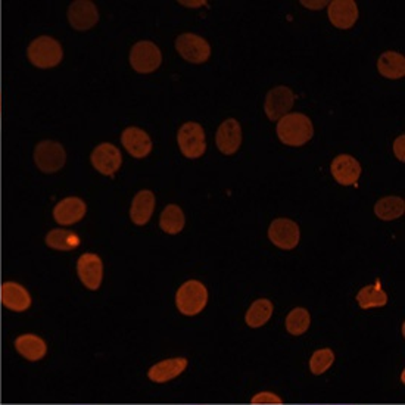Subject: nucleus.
Returning <instances> with one entry per match:
<instances>
[{"label":"nucleus","instance_id":"24","mask_svg":"<svg viewBox=\"0 0 405 405\" xmlns=\"http://www.w3.org/2000/svg\"><path fill=\"white\" fill-rule=\"evenodd\" d=\"M186 224L184 214L179 205H167L160 217V227L168 234H179Z\"/></svg>","mask_w":405,"mask_h":405},{"label":"nucleus","instance_id":"10","mask_svg":"<svg viewBox=\"0 0 405 405\" xmlns=\"http://www.w3.org/2000/svg\"><path fill=\"white\" fill-rule=\"evenodd\" d=\"M78 279L87 289L97 291L103 279V264L96 254H83L77 261Z\"/></svg>","mask_w":405,"mask_h":405},{"label":"nucleus","instance_id":"6","mask_svg":"<svg viewBox=\"0 0 405 405\" xmlns=\"http://www.w3.org/2000/svg\"><path fill=\"white\" fill-rule=\"evenodd\" d=\"M177 142H179L182 154L189 160L201 158L206 151L205 132L202 125L197 123H184L177 134Z\"/></svg>","mask_w":405,"mask_h":405},{"label":"nucleus","instance_id":"7","mask_svg":"<svg viewBox=\"0 0 405 405\" xmlns=\"http://www.w3.org/2000/svg\"><path fill=\"white\" fill-rule=\"evenodd\" d=\"M177 52L191 64H204L211 56V46L204 37L192 33H184L175 40Z\"/></svg>","mask_w":405,"mask_h":405},{"label":"nucleus","instance_id":"5","mask_svg":"<svg viewBox=\"0 0 405 405\" xmlns=\"http://www.w3.org/2000/svg\"><path fill=\"white\" fill-rule=\"evenodd\" d=\"M130 64L134 71L140 74H149L161 66L162 53L155 43L143 40L132 47Z\"/></svg>","mask_w":405,"mask_h":405},{"label":"nucleus","instance_id":"19","mask_svg":"<svg viewBox=\"0 0 405 405\" xmlns=\"http://www.w3.org/2000/svg\"><path fill=\"white\" fill-rule=\"evenodd\" d=\"M187 364H189V361L183 357L164 360L161 363L152 365V367L147 370V378L155 383L170 382L180 376V374L187 369Z\"/></svg>","mask_w":405,"mask_h":405},{"label":"nucleus","instance_id":"15","mask_svg":"<svg viewBox=\"0 0 405 405\" xmlns=\"http://www.w3.org/2000/svg\"><path fill=\"white\" fill-rule=\"evenodd\" d=\"M329 19L330 23L341 29L354 27L358 19V8L354 0H333L329 3Z\"/></svg>","mask_w":405,"mask_h":405},{"label":"nucleus","instance_id":"33","mask_svg":"<svg viewBox=\"0 0 405 405\" xmlns=\"http://www.w3.org/2000/svg\"><path fill=\"white\" fill-rule=\"evenodd\" d=\"M182 5H184V6H202V5H205V2H195V3H192V2H180Z\"/></svg>","mask_w":405,"mask_h":405},{"label":"nucleus","instance_id":"20","mask_svg":"<svg viewBox=\"0 0 405 405\" xmlns=\"http://www.w3.org/2000/svg\"><path fill=\"white\" fill-rule=\"evenodd\" d=\"M15 349L25 360L36 363L45 358V355L47 352V345L40 336L27 333L18 336L15 339Z\"/></svg>","mask_w":405,"mask_h":405},{"label":"nucleus","instance_id":"29","mask_svg":"<svg viewBox=\"0 0 405 405\" xmlns=\"http://www.w3.org/2000/svg\"><path fill=\"white\" fill-rule=\"evenodd\" d=\"M333 363H334V354L332 349L329 348L317 349L311 355L310 370L312 374H315V376H320V374L326 373L332 367Z\"/></svg>","mask_w":405,"mask_h":405},{"label":"nucleus","instance_id":"11","mask_svg":"<svg viewBox=\"0 0 405 405\" xmlns=\"http://www.w3.org/2000/svg\"><path fill=\"white\" fill-rule=\"evenodd\" d=\"M92 165L103 175H114L121 168L123 156L112 143H101L90 155Z\"/></svg>","mask_w":405,"mask_h":405},{"label":"nucleus","instance_id":"26","mask_svg":"<svg viewBox=\"0 0 405 405\" xmlns=\"http://www.w3.org/2000/svg\"><path fill=\"white\" fill-rule=\"evenodd\" d=\"M357 302L363 310L384 307L388 304V295L378 282L376 284H369L363 288L357 295Z\"/></svg>","mask_w":405,"mask_h":405},{"label":"nucleus","instance_id":"25","mask_svg":"<svg viewBox=\"0 0 405 405\" xmlns=\"http://www.w3.org/2000/svg\"><path fill=\"white\" fill-rule=\"evenodd\" d=\"M405 211V202L398 196H386L374 205V214L383 221L397 220Z\"/></svg>","mask_w":405,"mask_h":405},{"label":"nucleus","instance_id":"28","mask_svg":"<svg viewBox=\"0 0 405 405\" xmlns=\"http://www.w3.org/2000/svg\"><path fill=\"white\" fill-rule=\"evenodd\" d=\"M311 323L310 312L305 308H293L286 317V330L293 336H301L308 330Z\"/></svg>","mask_w":405,"mask_h":405},{"label":"nucleus","instance_id":"8","mask_svg":"<svg viewBox=\"0 0 405 405\" xmlns=\"http://www.w3.org/2000/svg\"><path fill=\"white\" fill-rule=\"evenodd\" d=\"M295 103V93L286 86H278L267 93L264 111L271 121H279L282 116L288 115Z\"/></svg>","mask_w":405,"mask_h":405},{"label":"nucleus","instance_id":"3","mask_svg":"<svg viewBox=\"0 0 405 405\" xmlns=\"http://www.w3.org/2000/svg\"><path fill=\"white\" fill-rule=\"evenodd\" d=\"M208 302V291L197 280L184 282L175 295V305L179 311L187 317L199 314Z\"/></svg>","mask_w":405,"mask_h":405},{"label":"nucleus","instance_id":"12","mask_svg":"<svg viewBox=\"0 0 405 405\" xmlns=\"http://www.w3.org/2000/svg\"><path fill=\"white\" fill-rule=\"evenodd\" d=\"M68 21L78 32H87L99 21L96 5L90 0H75L68 8Z\"/></svg>","mask_w":405,"mask_h":405},{"label":"nucleus","instance_id":"23","mask_svg":"<svg viewBox=\"0 0 405 405\" xmlns=\"http://www.w3.org/2000/svg\"><path fill=\"white\" fill-rule=\"evenodd\" d=\"M273 315V304L270 299H256L249 310L246 311L245 321L252 329H258L265 323H269Z\"/></svg>","mask_w":405,"mask_h":405},{"label":"nucleus","instance_id":"4","mask_svg":"<svg viewBox=\"0 0 405 405\" xmlns=\"http://www.w3.org/2000/svg\"><path fill=\"white\" fill-rule=\"evenodd\" d=\"M66 161L64 146L55 140H43L36 146L34 162L38 170L46 174H53L62 170Z\"/></svg>","mask_w":405,"mask_h":405},{"label":"nucleus","instance_id":"22","mask_svg":"<svg viewBox=\"0 0 405 405\" xmlns=\"http://www.w3.org/2000/svg\"><path fill=\"white\" fill-rule=\"evenodd\" d=\"M378 70L384 78L398 80L405 75V59L398 52H384L378 61Z\"/></svg>","mask_w":405,"mask_h":405},{"label":"nucleus","instance_id":"14","mask_svg":"<svg viewBox=\"0 0 405 405\" xmlns=\"http://www.w3.org/2000/svg\"><path fill=\"white\" fill-rule=\"evenodd\" d=\"M121 143L125 151L132 156L142 160L152 152V140L149 134L143 132L142 128L128 127L121 134Z\"/></svg>","mask_w":405,"mask_h":405},{"label":"nucleus","instance_id":"31","mask_svg":"<svg viewBox=\"0 0 405 405\" xmlns=\"http://www.w3.org/2000/svg\"><path fill=\"white\" fill-rule=\"evenodd\" d=\"M404 140H405V136L401 134V136L398 137V139L395 140V143H393L395 155H397V158H398V160H400L401 162L405 161V158H404Z\"/></svg>","mask_w":405,"mask_h":405},{"label":"nucleus","instance_id":"1","mask_svg":"<svg viewBox=\"0 0 405 405\" xmlns=\"http://www.w3.org/2000/svg\"><path fill=\"white\" fill-rule=\"evenodd\" d=\"M314 127L310 118L304 114L295 112L282 116L278 123V136L286 146H304L311 140Z\"/></svg>","mask_w":405,"mask_h":405},{"label":"nucleus","instance_id":"9","mask_svg":"<svg viewBox=\"0 0 405 405\" xmlns=\"http://www.w3.org/2000/svg\"><path fill=\"white\" fill-rule=\"evenodd\" d=\"M269 239L280 249H295L301 239L299 227L289 219H278L269 227Z\"/></svg>","mask_w":405,"mask_h":405},{"label":"nucleus","instance_id":"17","mask_svg":"<svg viewBox=\"0 0 405 405\" xmlns=\"http://www.w3.org/2000/svg\"><path fill=\"white\" fill-rule=\"evenodd\" d=\"M330 170L334 180L339 184L351 186L355 184V182L360 179L361 165L351 155H339L333 160Z\"/></svg>","mask_w":405,"mask_h":405},{"label":"nucleus","instance_id":"2","mask_svg":"<svg viewBox=\"0 0 405 405\" xmlns=\"http://www.w3.org/2000/svg\"><path fill=\"white\" fill-rule=\"evenodd\" d=\"M27 55L29 62L37 68H42V70H47V68H53L59 65L64 58L61 45H59V42H56L55 38L49 36L37 37L36 40L29 43L27 49Z\"/></svg>","mask_w":405,"mask_h":405},{"label":"nucleus","instance_id":"13","mask_svg":"<svg viewBox=\"0 0 405 405\" xmlns=\"http://www.w3.org/2000/svg\"><path fill=\"white\" fill-rule=\"evenodd\" d=\"M215 143L224 155H233L242 145V128L234 118L225 120L217 130Z\"/></svg>","mask_w":405,"mask_h":405},{"label":"nucleus","instance_id":"18","mask_svg":"<svg viewBox=\"0 0 405 405\" xmlns=\"http://www.w3.org/2000/svg\"><path fill=\"white\" fill-rule=\"evenodd\" d=\"M2 304L8 310L15 312L27 311L32 305V296L23 284L15 282H6L2 284Z\"/></svg>","mask_w":405,"mask_h":405},{"label":"nucleus","instance_id":"32","mask_svg":"<svg viewBox=\"0 0 405 405\" xmlns=\"http://www.w3.org/2000/svg\"><path fill=\"white\" fill-rule=\"evenodd\" d=\"M301 3L305 8H310V9H321L328 5V2H301Z\"/></svg>","mask_w":405,"mask_h":405},{"label":"nucleus","instance_id":"16","mask_svg":"<svg viewBox=\"0 0 405 405\" xmlns=\"http://www.w3.org/2000/svg\"><path fill=\"white\" fill-rule=\"evenodd\" d=\"M86 204L80 197H65L59 202L53 210V219L61 225H71L83 220L86 215Z\"/></svg>","mask_w":405,"mask_h":405},{"label":"nucleus","instance_id":"21","mask_svg":"<svg viewBox=\"0 0 405 405\" xmlns=\"http://www.w3.org/2000/svg\"><path fill=\"white\" fill-rule=\"evenodd\" d=\"M155 210V195L151 191H140L133 197L130 219L136 225H145L149 223Z\"/></svg>","mask_w":405,"mask_h":405},{"label":"nucleus","instance_id":"30","mask_svg":"<svg viewBox=\"0 0 405 405\" xmlns=\"http://www.w3.org/2000/svg\"><path fill=\"white\" fill-rule=\"evenodd\" d=\"M252 404H282V398L273 392H261L256 393L251 401Z\"/></svg>","mask_w":405,"mask_h":405},{"label":"nucleus","instance_id":"27","mask_svg":"<svg viewBox=\"0 0 405 405\" xmlns=\"http://www.w3.org/2000/svg\"><path fill=\"white\" fill-rule=\"evenodd\" d=\"M45 242L49 248L56 251H73L80 245V238L73 232L56 229L47 233Z\"/></svg>","mask_w":405,"mask_h":405}]
</instances>
